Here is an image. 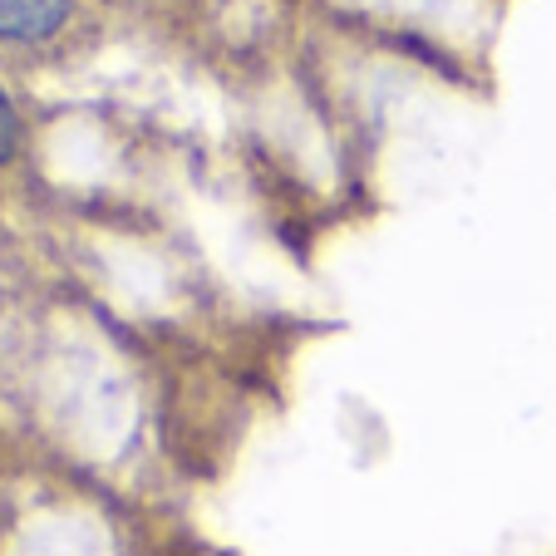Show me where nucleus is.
I'll return each instance as SVG.
<instances>
[{
    "label": "nucleus",
    "instance_id": "obj_1",
    "mask_svg": "<svg viewBox=\"0 0 556 556\" xmlns=\"http://www.w3.org/2000/svg\"><path fill=\"white\" fill-rule=\"evenodd\" d=\"M74 21V0H0V40L50 45Z\"/></svg>",
    "mask_w": 556,
    "mask_h": 556
},
{
    "label": "nucleus",
    "instance_id": "obj_2",
    "mask_svg": "<svg viewBox=\"0 0 556 556\" xmlns=\"http://www.w3.org/2000/svg\"><path fill=\"white\" fill-rule=\"evenodd\" d=\"M21 143H25V124H21V114H15L11 94L0 89V168L21 157Z\"/></svg>",
    "mask_w": 556,
    "mask_h": 556
}]
</instances>
